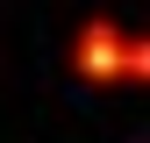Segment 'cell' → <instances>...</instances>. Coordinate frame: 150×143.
<instances>
[{"instance_id":"1","label":"cell","mask_w":150,"mask_h":143,"mask_svg":"<svg viewBox=\"0 0 150 143\" xmlns=\"http://www.w3.org/2000/svg\"><path fill=\"white\" fill-rule=\"evenodd\" d=\"M71 79H86V86H143L150 79V43L129 36L122 22H86L71 36Z\"/></svg>"}]
</instances>
